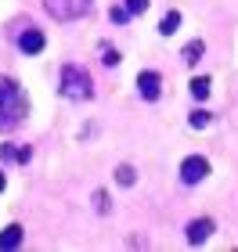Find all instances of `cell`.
I'll return each instance as SVG.
<instances>
[{
    "label": "cell",
    "instance_id": "1",
    "mask_svg": "<svg viewBox=\"0 0 238 252\" xmlns=\"http://www.w3.org/2000/svg\"><path fill=\"white\" fill-rule=\"evenodd\" d=\"M26 94H22V87L15 83V79L0 76V130H15V126L26 119Z\"/></svg>",
    "mask_w": 238,
    "mask_h": 252
},
{
    "label": "cell",
    "instance_id": "2",
    "mask_svg": "<svg viewBox=\"0 0 238 252\" xmlns=\"http://www.w3.org/2000/svg\"><path fill=\"white\" fill-rule=\"evenodd\" d=\"M58 87L69 101H87L94 97V83H90V72H83L79 65H62V76H58Z\"/></svg>",
    "mask_w": 238,
    "mask_h": 252
},
{
    "label": "cell",
    "instance_id": "3",
    "mask_svg": "<svg viewBox=\"0 0 238 252\" xmlns=\"http://www.w3.org/2000/svg\"><path fill=\"white\" fill-rule=\"evenodd\" d=\"M43 11L58 22H72L94 11V0H43Z\"/></svg>",
    "mask_w": 238,
    "mask_h": 252
},
{
    "label": "cell",
    "instance_id": "4",
    "mask_svg": "<svg viewBox=\"0 0 238 252\" xmlns=\"http://www.w3.org/2000/svg\"><path fill=\"white\" fill-rule=\"evenodd\" d=\"M206 173H209V162L202 155H188L180 162V180L184 184H199V180H206Z\"/></svg>",
    "mask_w": 238,
    "mask_h": 252
},
{
    "label": "cell",
    "instance_id": "5",
    "mask_svg": "<svg viewBox=\"0 0 238 252\" xmlns=\"http://www.w3.org/2000/svg\"><path fill=\"white\" fill-rule=\"evenodd\" d=\"M137 94L144 101H159V94H163V76H159L155 68H144L137 76Z\"/></svg>",
    "mask_w": 238,
    "mask_h": 252
},
{
    "label": "cell",
    "instance_id": "6",
    "mask_svg": "<svg viewBox=\"0 0 238 252\" xmlns=\"http://www.w3.org/2000/svg\"><path fill=\"white\" fill-rule=\"evenodd\" d=\"M43 43H47V40H43V32L33 26V29H26V32L18 36V51H22V54H40Z\"/></svg>",
    "mask_w": 238,
    "mask_h": 252
},
{
    "label": "cell",
    "instance_id": "7",
    "mask_svg": "<svg viewBox=\"0 0 238 252\" xmlns=\"http://www.w3.org/2000/svg\"><path fill=\"white\" fill-rule=\"evenodd\" d=\"M209 234H213V220H209V216H206V220H191L188 223V242L191 245H202Z\"/></svg>",
    "mask_w": 238,
    "mask_h": 252
},
{
    "label": "cell",
    "instance_id": "8",
    "mask_svg": "<svg viewBox=\"0 0 238 252\" xmlns=\"http://www.w3.org/2000/svg\"><path fill=\"white\" fill-rule=\"evenodd\" d=\"M22 238H26V231H22L18 223H11V227H4V231H0V249H4V252L18 249V245H22Z\"/></svg>",
    "mask_w": 238,
    "mask_h": 252
},
{
    "label": "cell",
    "instance_id": "9",
    "mask_svg": "<svg viewBox=\"0 0 238 252\" xmlns=\"http://www.w3.org/2000/svg\"><path fill=\"white\" fill-rule=\"evenodd\" d=\"M29 148H22V152H18V148H11V144H0V158H4V162H29Z\"/></svg>",
    "mask_w": 238,
    "mask_h": 252
},
{
    "label": "cell",
    "instance_id": "10",
    "mask_svg": "<svg viewBox=\"0 0 238 252\" xmlns=\"http://www.w3.org/2000/svg\"><path fill=\"white\" fill-rule=\"evenodd\" d=\"M177 26H180V11H166L163 22H159V32H163V36H173Z\"/></svg>",
    "mask_w": 238,
    "mask_h": 252
},
{
    "label": "cell",
    "instance_id": "11",
    "mask_svg": "<svg viewBox=\"0 0 238 252\" xmlns=\"http://www.w3.org/2000/svg\"><path fill=\"white\" fill-rule=\"evenodd\" d=\"M191 97H199V101L209 97V79H206V76H195V79H191Z\"/></svg>",
    "mask_w": 238,
    "mask_h": 252
},
{
    "label": "cell",
    "instance_id": "12",
    "mask_svg": "<svg viewBox=\"0 0 238 252\" xmlns=\"http://www.w3.org/2000/svg\"><path fill=\"white\" fill-rule=\"evenodd\" d=\"M202 51H206V43H202V40H191L188 47H184V62H188V65H195V62L202 58Z\"/></svg>",
    "mask_w": 238,
    "mask_h": 252
},
{
    "label": "cell",
    "instance_id": "13",
    "mask_svg": "<svg viewBox=\"0 0 238 252\" xmlns=\"http://www.w3.org/2000/svg\"><path fill=\"white\" fill-rule=\"evenodd\" d=\"M188 123L195 126V130H206V126L213 123V116H209L206 108H195V112H191V119H188Z\"/></svg>",
    "mask_w": 238,
    "mask_h": 252
},
{
    "label": "cell",
    "instance_id": "14",
    "mask_svg": "<svg viewBox=\"0 0 238 252\" xmlns=\"http://www.w3.org/2000/svg\"><path fill=\"white\" fill-rule=\"evenodd\" d=\"M116 180H119L123 188H130L134 180H137V173H134V166H119V169H116Z\"/></svg>",
    "mask_w": 238,
    "mask_h": 252
},
{
    "label": "cell",
    "instance_id": "15",
    "mask_svg": "<svg viewBox=\"0 0 238 252\" xmlns=\"http://www.w3.org/2000/svg\"><path fill=\"white\" fill-rule=\"evenodd\" d=\"M108 18H112V22H116V26H127V22H130V11H127V4H123V7L116 4V7H112V11H108Z\"/></svg>",
    "mask_w": 238,
    "mask_h": 252
},
{
    "label": "cell",
    "instance_id": "16",
    "mask_svg": "<svg viewBox=\"0 0 238 252\" xmlns=\"http://www.w3.org/2000/svg\"><path fill=\"white\" fill-rule=\"evenodd\" d=\"M101 62H105V65H116V62H119V54L112 51L108 43H101Z\"/></svg>",
    "mask_w": 238,
    "mask_h": 252
},
{
    "label": "cell",
    "instance_id": "17",
    "mask_svg": "<svg viewBox=\"0 0 238 252\" xmlns=\"http://www.w3.org/2000/svg\"><path fill=\"white\" fill-rule=\"evenodd\" d=\"M127 11L130 15H141V11H148V0H127Z\"/></svg>",
    "mask_w": 238,
    "mask_h": 252
},
{
    "label": "cell",
    "instance_id": "18",
    "mask_svg": "<svg viewBox=\"0 0 238 252\" xmlns=\"http://www.w3.org/2000/svg\"><path fill=\"white\" fill-rule=\"evenodd\" d=\"M94 202H98V213H108V194H105V191H98Z\"/></svg>",
    "mask_w": 238,
    "mask_h": 252
},
{
    "label": "cell",
    "instance_id": "19",
    "mask_svg": "<svg viewBox=\"0 0 238 252\" xmlns=\"http://www.w3.org/2000/svg\"><path fill=\"white\" fill-rule=\"evenodd\" d=\"M0 191H4V173H0Z\"/></svg>",
    "mask_w": 238,
    "mask_h": 252
}]
</instances>
